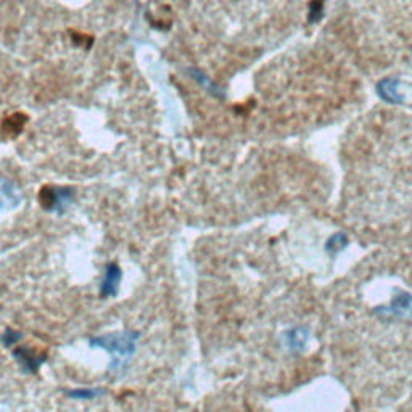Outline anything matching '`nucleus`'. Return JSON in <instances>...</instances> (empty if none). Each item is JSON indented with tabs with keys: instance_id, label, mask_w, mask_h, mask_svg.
Listing matches in <instances>:
<instances>
[{
	"instance_id": "1",
	"label": "nucleus",
	"mask_w": 412,
	"mask_h": 412,
	"mask_svg": "<svg viewBox=\"0 0 412 412\" xmlns=\"http://www.w3.org/2000/svg\"><path fill=\"white\" fill-rule=\"evenodd\" d=\"M137 340H139V333L124 331L93 337L89 340V345L92 348H100L112 354L113 362L109 369L117 371L119 367H123L124 361H128L135 353Z\"/></svg>"
},
{
	"instance_id": "2",
	"label": "nucleus",
	"mask_w": 412,
	"mask_h": 412,
	"mask_svg": "<svg viewBox=\"0 0 412 412\" xmlns=\"http://www.w3.org/2000/svg\"><path fill=\"white\" fill-rule=\"evenodd\" d=\"M74 201V189L63 185H44L39 192V203L46 211L63 214Z\"/></svg>"
},
{
	"instance_id": "3",
	"label": "nucleus",
	"mask_w": 412,
	"mask_h": 412,
	"mask_svg": "<svg viewBox=\"0 0 412 412\" xmlns=\"http://www.w3.org/2000/svg\"><path fill=\"white\" fill-rule=\"evenodd\" d=\"M13 358L18 361L26 373H36L47 359V351L32 350L31 346H16L13 350Z\"/></svg>"
},
{
	"instance_id": "4",
	"label": "nucleus",
	"mask_w": 412,
	"mask_h": 412,
	"mask_svg": "<svg viewBox=\"0 0 412 412\" xmlns=\"http://www.w3.org/2000/svg\"><path fill=\"white\" fill-rule=\"evenodd\" d=\"M23 203V192L13 180L0 175V213L16 210Z\"/></svg>"
},
{
	"instance_id": "5",
	"label": "nucleus",
	"mask_w": 412,
	"mask_h": 412,
	"mask_svg": "<svg viewBox=\"0 0 412 412\" xmlns=\"http://www.w3.org/2000/svg\"><path fill=\"white\" fill-rule=\"evenodd\" d=\"M377 312H383L385 316L398 317V319H412V295L399 292L393 296L388 307H378Z\"/></svg>"
},
{
	"instance_id": "6",
	"label": "nucleus",
	"mask_w": 412,
	"mask_h": 412,
	"mask_svg": "<svg viewBox=\"0 0 412 412\" xmlns=\"http://www.w3.org/2000/svg\"><path fill=\"white\" fill-rule=\"evenodd\" d=\"M123 279V271L117 263H109L103 272L100 282V296L102 298H114L119 293V284Z\"/></svg>"
},
{
	"instance_id": "7",
	"label": "nucleus",
	"mask_w": 412,
	"mask_h": 412,
	"mask_svg": "<svg viewBox=\"0 0 412 412\" xmlns=\"http://www.w3.org/2000/svg\"><path fill=\"white\" fill-rule=\"evenodd\" d=\"M284 340L288 351H292V353H301V351L305 350L307 340H310V331H307L306 327H293L285 332Z\"/></svg>"
},
{
	"instance_id": "8",
	"label": "nucleus",
	"mask_w": 412,
	"mask_h": 412,
	"mask_svg": "<svg viewBox=\"0 0 412 412\" xmlns=\"http://www.w3.org/2000/svg\"><path fill=\"white\" fill-rule=\"evenodd\" d=\"M67 393L68 398H73V399H93V398H98L100 394H103V390L100 388H74V390H68Z\"/></svg>"
},
{
	"instance_id": "9",
	"label": "nucleus",
	"mask_w": 412,
	"mask_h": 412,
	"mask_svg": "<svg viewBox=\"0 0 412 412\" xmlns=\"http://www.w3.org/2000/svg\"><path fill=\"white\" fill-rule=\"evenodd\" d=\"M26 123V117L23 113H15L12 117L5 119V133H12L13 135L20 134L23 131V126Z\"/></svg>"
},
{
	"instance_id": "10",
	"label": "nucleus",
	"mask_w": 412,
	"mask_h": 412,
	"mask_svg": "<svg viewBox=\"0 0 412 412\" xmlns=\"http://www.w3.org/2000/svg\"><path fill=\"white\" fill-rule=\"evenodd\" d=\"M346 245H348V237H346L345 234L340 232V234L332 235V237L327 240L326 250H327L328 255L335 256V255H337V253L342 251Z\"/></svg>"
},
{
	"instance_id": "11",
	"label": "nucleus",
	"mask_w": 412,
	"mask_h": 412,
	"mask_svg": "<svg viewBox=\"0 0 412 412\" xmlns=\"http://www.w3.org/2000/svg\"><path fill=\"white\" fill-rule=\"evenodd\" d=\"M0 340H2V345L5 346V348H10V346H15L16 343L20 342L21 333L13 331V328H7V331L4 332L2 338H0Z\"/></svg>"
}]
</instances>
